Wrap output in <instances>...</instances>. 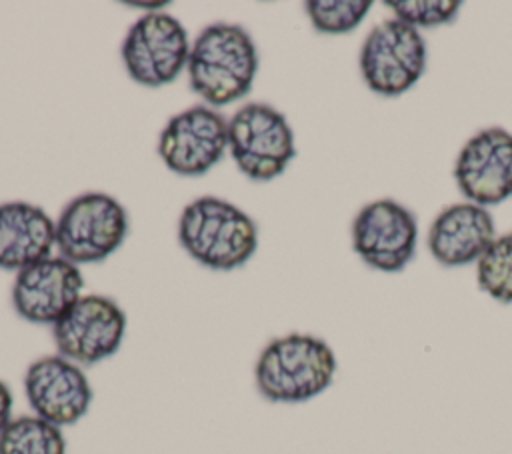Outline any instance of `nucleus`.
<instances>
[{
    "label": "nucleus",
    "instance_id": "1",
    "mask_svg": "<svg viewBox=\"0 0 512 454\" xmlns=\"http://www.w3.org/2000/svg\"><path fill=\"white\" fill-rule=\"evenodd\" d=\"M190 88L208 106H228L244 98L258 72V50L238 24H208L194 38L188 56Z\"/></svg>",
    "mask_w": 512,
    "mask_h": 454
},
{
    "label": "nucleus",
    "instance_id": "2",
    "mask_svg": "<svg viewBox=\"0 0 512 454\" xmlns=\"http://www.w3.org/2000/svg\"><path fill=\"white\" fill-rule=\"evenodd\" d=\"M332 348L312 334H286L270 340L254 368L262 398L276 404H300L322 394L336 376Z\"/></svg>",
    "mask_w": 512,
    "mask_h": 454
},
{
    "label": "nucleus",
    "instance_id": "3",
    "mask_svg": "<svg viewBox=\"0 0 512 454\" xmlns=\"http://www.w3.org/2000/svg\"><path fill=\"white\" fill-rule=\"evenodd\" d=\"M178 242L200 266L234 270L244 266L256 252L258 228L232 202L200 196L180 214Z\"/></svg>",
    "mask_w": 512,
    "mask_h": 454
},
{
    "label": "nucleus",
    "instance_id": "4",
    "mask_svg": "<svg viewBox=\"0 0 512 454\" xmlns=\"http://www.w3.org/2000/svg\"><path fill=\"white\" fill-rule=\"evenodd\" d=\"M228 152L244 176L268 182L296 156L294 132L282 112L270 104L250 102L228 120Z\"/></svg>",
    "mask_w": 512,
    "mask_h": 454
},
{
    "label": "nucleus",
    "instance_id": "5",
    "mask_svg": "<svg viewBox=\"0 0 512 454\" xmlns=\"http://www.w3.org/2000/svg\"><path fill=\"white\" fill-rule=\"evenodd\" d=\"M128 234L124 206L104 192L70 200L56 220L58 256L72 264H98L114 254Z\"/></svg>",
    "mask_w": 512,
    "mask_h": 454
},
{
    "label": "nucleus",
    "instance_id": "6",
    "mask_svg": "<svg viewBox=\"0 0 512 454\" xmlns=\"http://www.w3.org/2000/svg\"><path fill=\"white\" fill-rule=\"evenodd\" d=\"M190 46L180 20L168 12H148L128 28L120 54L136 84L160 88L186 70Z\"/></svg>",
    "mask_w": 512,
    "mask_h": 454
},
{
    "label": "nucleus",
    "instance_id": "7",
    "mask_svg": "<svg viewBox=\"0 0 512 454\" xmlns=\"http://www.w3.org/2000/svg\"><path fill=\"white\" fill-rule=\"evenodd\" d=\"M426 44L420 32L396 18L376 24L360 50V74L380 96L408 92L424 74Z\"/></svg>",
    "mask_w": 512,
    "mask_h": 454
},
{
    "label": "nucleus",
    "instance_id": "8",
    "mask_svg": "<svg viewBox=\"0 0 512 454\" xmlns=\"http://www.w3.org/2000/svg\"><path fill=\"white\" fill-rule=\"evenodd\" d=\"M126 334V314L108 296L82 294L52 326L60 356L74 364H98L118 352Z\"/></svg>",
    "mask_w": 512,
    "mask_h": 454
},
{
    "label": "nucleus",
    "instance_id": "9",
    "mask_svg": "<svg viewBox=\"0 0 512 454\" xmlns=\"http://www.w3.org/2000/svg\"><path fill=\"white\" fill-rule=\"evenodd\" d=\"M228 150V120L210 106H192L174 114L160 132L158 156L180 176H202Z\"/></svg>",
    "mask_w": 512,
    "mask_h": 454
},
{
    "label": "nucleus",
    "instance_id": "10",
    "mask_svg": "<svg viewBox=\"0 0 512 454\" xmlns=\"http://www.w3.org/2000/svg\"><path fill=\"white\" fill-rule=\"evenodd\" d=\"M416 242V216L390 198L368 202L352 222L354 252L380 272H400L414 258Z\"/></svg>",
    "mask_w": 512,
    "mask_h": 454
},
{
    "label": "nucleus",
    "instance_id": "11",
    "mask_svg": "<svg viewBox=\"0 0 512 454\" xmlns=\"http://www.w3.org/2000/svg\"><path fill=\"white\" fill-rule=\"evenodd\" d=\"M454 180L464 198L492 206L512 196V134L486 128L468 138L454 164Z\"/></svg>",
    "mask_w": 512,
    "mask_h": 454
},
{
    "label": "nucleus",
    "instance_id": "12",
    "mask_svg": "<svg viewBox=\"0 0 512 454\" xmlns=\"http://www.w3.org/2000/svg\"><path fill=\"white\" fill-rule=\"evenodd\" d=\"M24 394L34 414L58 428L76 424L92 404L86 374L60 354L38 358L28 366Z\"/></svg>",
    "mask_w": 512,
    "mask_h": 454
},
{
    "label": "nucleus",
    "instance_id": "13",
    "mask_svg": "<svg viewBox=\"0 0 512 454\" xmlns=\"http://www.w3.org/2000/svg\"><path fill=\"white\" fill-rule=\"evenodd\" d=\"M84 278L76 264L62 256H48L16 272L12 306L32 324L54 326L82 296Z\"/></svg>",
    "mask_w": 512,
    "mask_h": 454
},
{
    "label": "nucleus",
    "instance_id": "14",
    "mask_svg": "<svg viewBox=\"0 0 512 454\" xmlns=\"http://www.w3.org/2000/svg\"><path fill=\"white\" fill-rule=\"evenodd\" d=\"M496 238L490 212L472 202H458L444 208L428 230L432 258L448 268L478 262Z\"/></svg>",
    "mask_w": 512,
    "mask_h": 454
},
{
    "label": "nucleus",
    "instance_id": "15",
    "mask_svg": "<svg viewBox=\"0 0 512 454\" xmlns=\"http://www.w3.org/2000/svg\"><path fill=\"white\" fill-rule=\"evenodd\" d=\"M56 248V222L36 204L12 200L0 204V268L36 264Z\"/></svg>",
    "mask_w": 512,
    "mask_h": 454
},
{
    "label": "nucleus",
    "instance_id": "16",
    "mask_svg": "<svg viewBox=\"0 0 512 454\" xmlns=\"http://www.w3.org/2000/svg\"><path fill=\"white\" fill-rule=\"evenodd\" d=\"M0 454H66L58 426L34 416L12 418L0 432Z\"/></svg>",
    "mask_w": 512,
    "mask_h": 454
},
{
    "label": "nucleus",
    "instance_id": "17",
    "mask_svg": "<svg viewBox=\"0 0 512 454\" xmlns=\"http://www.w3.org/2000/svg\"><path fill=\"white\" fill-rule=\"evenodd\" d=\"M476 282L496 302L512 304V232L496 236L478 258Z\"/></svg>",
    "mask_w": 512,
    "mask_h": 454
},
{
    "label": "nucleus",
    "instance_id": "18",
    "mask_svg": "<svg viewBox=\"0 0 512 454\" xmlns=\"http://www.w3.org/2000/svg\"><path fill=\"white\" fill-rule=\"evenodd\" d=\"M314 30L322 34L352 32L370 12V0H310L304 4Z\"/></svg>",
    "mask_w": 512,
    "mask_h": 454
},
{
    "label": "nucleus",
    "instance_id": "19",
    "mask_svg": "<svg viewBox=\"0 0 512 454\" xmlns=\"http://www.w3.org/2000/svg\"><path fill=\"white\" fill-rule=\"evenodd\" d=\"M384 4L396 20L416 30L452 22L462 6L458 0H386Z\"/></svg>",
    "mask_w": 512,
    "mask_h": 454
},
{
    "label": "nucleus",
    "instance_id": "20",
    "mask_svg": "<svg viewBox=\"0 0 512 454\" xmlns=\"http://www.w3.org/2000/svg\"><path fill=\"white\" fill-rule=\"evenodd\" d=\"M10 420H12V392L0 380V432L10 424Z\"/></svg>",
    "mask_w": 512,
    "mask_h": 454
}]
</instances>
